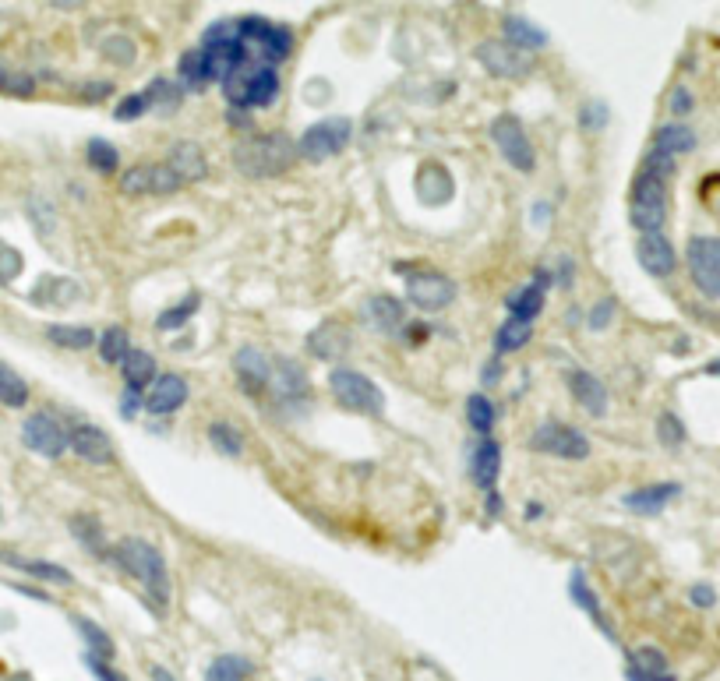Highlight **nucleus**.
<instances>
[{"instance_id": "1", "label": "nucleus", "mask_w": 720, "mask_h": 681, "mask_svg": "<svg viewBox=\"0 0 720 681\" xmlns=\"http://www.w3.org/2000/svg\"><path fill=\"white\" fill-rule=\"evenodd\" d=\"M678 163L675 156L650 149L643 156L636 180H632V198H629V219L639 233H660L668 223V188L675 177Z\"/></svg>"}, {"instance_id": "2", "label": "nucleus", "mask_w": 720, "mask_h": 681, "mask_svg": "<svg viewBox=\"0 0 720 681\" xmlns=\"http://www.w3.org/2000/svg\"><path fill=\"white\" fill-rule=\"evenodd\" d=\"M110 558L113 565H120L131 579H138V583L145 586V593L156 600L159 611L170 607L173 583H170V572H166L163 551H159L156 544H149L145 537H120L117 547L110 551Z\"/></svg>"}, {"instance_id": "3", "label": "nucleus", "mask_w": 720, "mask_h": 681, "mask_svg": "<svg viewBox=\"0 0 720 681\" xmlns=\"http://www.w3.org/2000/svg\"><path fill=\"white\" fill-rule=\"evenodd\" d=\"M297 142L279 131L272 135H258V138H244V142L233 149V163L240 173L248 177H279L297 163Z\"/></svg>"}, {"instance_id": "4", "label": "nucleus", "mask_w": 720, "mask_h": 681, "mask_svg": "<svg viewBox=\"0 0 720 681\" xmlns=\"http://www.w3.org/2000/svg\"><path fill=\"white\" fill-rule=\"evenodd\" d=\"M223 96L230 110H255L272 106L279 99V71L272 64H240L223 82Z\"/></svg>"}, {"instance_id": "5", "label": "nucleus", "mask_w": 720, "mask_h": 681, "mask_svg": "<svg viewBox=\"0 0 720 681\" xmlns=\"http://www.w3.org/2000/svg\"><path fill=\"white\" fill-rule=\"evenodd\" d=\"M240 46H244V64H283L293 53V36L290 29L269 22V18H240L237 22Z\"/></svg>"}, {"instance_id": "6", "label": "nucleus", "mask_w": 720, "mask_h": 681, "mask_svg": "<svg viewBox=\"0 0 720 681\" xmlns=\"http://www.w3.org/2000/svg\"><path fill=\"white\" fill-rule=\"evenodd\" d=\"M329 389L343 410L360 413V417H382L385 413V396L375 385V378L360 375L353 367H332L329 371Z\"/></svg>"}, {"instance_id": "7", "label": "nucleus", "mask_w": 720, "mask_h": 681, "mask_svg": "<svg viewBox=\"0 0 720 681\" xmlns=\"http://www.w3.org/2000/svg\"><path fill=\"white\" fill-rule=\"evenodd\" d=\"M350 142H353V120L325 117L297 138V152L308 159V163H325V159L339 156Z\"/></svg>"}, {"instance_id": "8", "label": "nucleus", "mask_w": 720, "mask_h": 681, "mask_svg": "<svg viewBox=\"0 0 720 681\" xmlns=\"http://www.w3.org/2000/svg\"><path fill=\"white\" fill-rule=\"evenodd\" d=\"M491 142L495 149L502 152V159L519 173H533L537 166V152L530 145V135H526L523 120L516 113H502V117L491 120Z\"/></svg>"}, {"instance_id": "9", "label": "nucleus", "mask_w": 720, "mask_h": 681, "mask_svg": "<svg viewBox=\"0 0 720 681\" xmlns=\"http://www.w3.org/2000/svg\"><path fill=\"white\" fill-rule=\"evenodd\" d=\"M459 286L452 276L435 269H420L413 276H406V304H413L424 315H435V311H445V307L456 300Z\"/></svg>"}, {"instance_id": "10", "label": "nucleus", "mask_w": 720, "mask_h": 681, "mask_svg": "<svg viewBox=\"0 0 720 681\" xmlns=\"http://www.w3.org/2000/svg\"><path fill=\"white\" fill-rule=\"evenodd\" d=\"M530 449L540 452V456H555V459L579 463V459L590 456V438H586L583 431H576L572 424L548 420V424H540L530 435Z\"/></svg>"}, {"instance_id": "11", "label": "nucleus", "mask_w": 720, "mask_h": 681, "mask_svg": "<svg viewBox=\"0 0 720 681\" xmlns=\"http://www.w3.org/2000/svg\"><path fill=\"white\" fill-rule=\"evenodd\" d=\"M685 262L696 290L706 300H720V237H692L685 247Z\"/></svg>"}, {"instance_id": "12", "label": "nucleus", "mask_w": 720, "mask_h": 681, "mask_svg": "<svg viewBox=\"0 0 720 681\" xmlns=\"http://www.w3.org/2000/svg\"><path fill=\"white\" fill-rule=\"evenodd\" d=\"M184 188V180L170 170L166 163H142L120 173V191L124 195H177Z\"/></svg>"}, {"instance_id": "13", "label": "nucleus", "mask_w": 720, "mask_h": 681, "mask_svg": "<svg viewBox=\"0 0 720 681\" xmlns=\"http://www.w3.org/2000/svg\"><path fill=\"white\" fill-rule=\"evenodd\" d=\"M477 60L480 68L495 78H505V82H516V78H526L533 68L530 53L516 50L512 43H502V39H488V43L477 46Z\"/></svg>"}, {"instance_id": "14", "label": "nucleus", "mask_w": 720, "mask_h": 681, "mask_svg": "<svg viewBox=\"0 0 720 681\" xmlns=\"http://www.w3.org/2000/svg\"><path fill=\"white\" fill-rule=\"evenodd\" d=\"M265 392H269V396L276 399L279 406H297V403H304V399H308L311 382H308V375H304V367H300L297 360L272 357L269 385H265Z\"/></svg>"}, {"instance_id": "15", "label": "nucleus", "mask_w": 720, "mask_h": 681, "mask_svg": "<svg viewBox=\"0 0 720 681\" xmlns=\"http://www.w3.org/2000/svg\"><path fill=\"white\" fill-rule=\"evenodd\" d=\"M22 442L29 452L43 459H60L68 452V431L50 417V413H32L22 424Z\"/></svg>"}, {"instance_id": "16", "label": "nucleus", "mask_w": 720, "mask_h": 681, "mask_svg": "<svg viewBox=\"0 0 720 681\" xmlns=\"http://www.w3.org/2000/svg\"><path fill=\"white\" fill-rule=\"evenodd\" d=\"M68 449L75 452L78 459L92 463V466H113V463H117V449H113V438L106 435L103 427L85 424V420L68 431Z\"/></svg>"}, {"instance_id": "17", "label": "nucleus", "mask_w": 720, "mask_h": 681, "mask_svg": "<svg viewBox=\"0 0 720 681\" xmlns=\"http://www.w3.org/2000/svg\"><path fill=\"white\" fill-rule=\"evenodd\" d=\"M636 262L650 272L653 279H668L678 269V255L675 244H671L664 233H639L636 240Z\"/></svg>"}, {"instance_id": "18", "label": "nucleus", "mask_w": 720, "mask_h": 681, "mask_svg": "<svg viewBox=\"0 0 720 681\" xmlns=\"http://www.w3.org/2000/svg\"><path fill=\"white\" fill-rule=\"evenodd\" d=\"M269 367H272V357H265L258 346H240V350L233 353V375H237L240 389L248 392V396H265Z\"/></svg>"}, {"instance_id": "19", "label": "nucleus", "mask_w": 720, "mask_h": 681, "mask_svg": "<svg viewBox=\"0 0 720 681\" xmlns=\"http://www.w3.org/2000/svg\"><path fill=\"white\" fill-rule=\"evenodd\" d=\"M548 269H537L533 272L530 283H523L519 290H512L509 297H505V311H509V318H523V322H533V318L544 311V300H548Z\"/></svg>"}, {"instance_id": "20", "label": "nucleus", "mask_w": 720, "mask_h": 681, "mask_svg": "<svg viewBox=\"0 0 720 681\" xmlns=\"http://www.w3.org/2000/svg\"><path fill=\"white\" fill-rule=\"evenodd\" d=\"M678 494H682V484H675V480H660V484H646V487L629 491L622 498V505L629 512H636V516H657V512H664L671 502H675Z\"/></svg>"}, {"instance_id": "21", "label": "nucleus", "mask_w": 720, "mask_h": 681, "mask_svg": "<svg viewBox=\"0 0 720 681\" xmlns=\"http://www.w3.org/2000/svg\"><path fill=\"white\" fill-rule=\"evenodd\" d=\"M188 403V382L180 375H159L156 382H152L149 396H145V410L152 413V417H170V413H177L180 406Z\"/></svg>"}, {"instance_id": "22", "label": "nucleus", "mask_w": 720, "mask_h": 681, "mask_svg": "<svg viewBox=\"0 0 720 681\" xmlns=\"http://www.w3.org/2000/svg\"><path fill=\"white\" fill-rule=\"evenodd\" d=\"M569 392L590 417H604V413H608V389H604V382H600L593 371H586V367H572L569 371Z\"/></svg>"}, {"instance_id": "23", "label": "nucleus", "mask_w": 720, "mask_h": 681, "mask_svg": "<svg viewBox=\"0 0 720 681\" xmlns=\"http://www.w3.org/2000/svg\"><path fill=\"white\" fill-rule=\"evenodd\" d=\"M569 597L576 600L579 611L590 614V622L597 625V629L604 632V636H608L611 643H618L615 625L608 622V614H604V607H600V600H597V593H593V586L586 583V572H583V569H572V576H569Z\"/></svg>"}, {"instance_id": "24", "label": "nucleus", "mask_w": 720, "mask_h": 681, "mask_svg": "<svg viewBox=\"0 0 720 681\" xmlns=\"http://www.w3.org/2000/svg\"><path fill=\"white\" fill-rule=\"evenodd\" d=\"M625 678L629 681H678L675 674H671L668 657H664L657 646H639L636 653H629Z\"/></svg>"}, {"instance_id": "25", "label": "nucleus", "mask_w": 720, "mask_h": 681, "mask_svg": "<svg viewBox=\"0 0 720 681\" xmlns=\"http://www.w3.org/2000/svg\"><path fill=\"white\" fill-rule=\"evenodd\" d=\"M166 166H170L184 184H198V180L209 177V159H205L198 142H177L170 149V156H166Z\"/></svg>"}, {"instance_id": "26", "label": "nucleus", "mask_w": 720, "mask_h": 681, "mask_svg": "<svg viewBox=\"0 0 720 681\" xmlns=\"http://www.w3.org/2000/svg\"><path fill=\"white\" fill-rule=\"evenodd\" d=\"M498 473H502V445L484 438L470 456V477L480 491H495Z\"/></svg>"}, {"instance_id": "27", "label": "nucleus", "mask_w": 720, "mask_h": 681, "mask_svg": "<svg viewBox=\"0 0 720 681\" xmlns=\"http://www.w3.org/2000/svg\"><path fill=\"white\" fill-rule=\"evenodd\" d=\"M82 297V286L68 276H46L39 279V286L32 290V304L39 307H71Z\"/></svg>"}, {"instance_id": "28", "label": "nucleus", "mask_w": 720, "mask_h": 681, "mask_svg": "<svg viewBox=\"0 0 720 681\" xmlns=\"http://www.w3.org/2000/svg\"><path fill=\"white\" fill-rule=\"evenodd\" d=\"M502 32H505V43H512L516 50L533 53V50H544L548 46V32L533 25L530 18H519V15H505L502 18Z\"/></svg>"}, {"instance_id": "29", "label": "nucleus", "mask_w": 720, "mask_h": 681, "mask_svg": "<svg viewBox=\"0 0 720 681\" xmlns=\"http://www.w3.org/2000/svg\"><path fill=\"white\" fill-rule=\"evenodd\" d=\"M650 149L664 152V156H685V152L696 149V131L689 128V124H678V120H671V124H660L657 131H653V145Z\"/></svg>"}, {"instance_id": "30", "label": "nucleus", "mask_w": 720, "mask_h": 681, "mask_svg": "<svg viewBox=\"0 0 720 681\" xmlns=\"http://www.w3.org/2000/svg\"><path fill=\"white\" fill-rule=\"evenodd\" d=\"M368 318L375 322V329L378 332H396V329H403L406 325V304L403 300H396V297H385V293H378V297H371L368 300Z\"/></svg>"}, {"instance_id": "31", "label": "nucleus", "mask_w": 720, "mask_h": 681, "mask_svg": "<svg viewBox=\"0 0 720 681\" xmlns=\"http://www.w3.org/2000/svg\"><path fill=\"white\" fill-rule=\"evenodd\" d=\"M417 195L424 198L428 205H442L452 198V177L449 170H442V166L428 163L424 170L417 173Z\"/></svg>"}, {"instance_id": "32", "label": "nucleus", "mask_w": 720, "mask_h": 681, "mask_svg": "<svg viewBox=\"0 0 720 681\" xmlns=\"http://www.w3.org/2000/svg\"><path fill=\"white\" fill-rule=\"evenodd\" d=\"M308 350L315 353L318 360H339L350 350V336H346L339 325H318L308 336Z\"/></svg>"}, {"instance_id": "33", "label": "nucleus", "mask_w": 720, "mask_h": 681, "mask_svg": "<svg viewBox=\"0 0 720 681\" xmlns=\"http://www.w3.org/2000/svg\"><path fill=\"white\" fill-rule=\"evenodd\" d=\"M120 375H124V382H128V389L142 392L149 389L152 382H156V360H152L149 350H131L128 357H124V364H120Z\"/></svg>"}, {"instance_id": "34", "label": "nucleus", "mask_w": 720, "mask_h": 681, "mask_svg": "<svg viewBox=\"0 0 720 681\" xmlns=\"http://www.w3.org/2000/svg\"><path fill=\"white\" fill-rule=\"evenodd\" d=\"M530 339H533V322H523V318H509V322H502V329L495 332V353H498V357H505V353H516V350H523Z\"/></svg>"}, {"instance_id": "35", "label": "nucleus", "mask_w": 720, "mask_h": 681, "mask_svg": "<svg viewBox=\"0 0 720 681\" xmlns=\"http://www.w3.org/2000/svg\"><path fill=\"white\" fill-rule=\"evenodd\" d=\"M0 562L4 565H15V569H22V572H29V576H36V579H46V583H60V586H68L71 583V572L64 569V565H53V562H29V558H18V554H0Z\"/></svg>"}, {"instance_id": "36", "label": "nucleus", "mask_w": 720, "mask_h": 681, "mask_svg": "<svg viewBox=\"0 0 720 681\" xmlns=\"http://www.w3.org/2000/svg\"><path fill=\"white\" fill-rule=\"evenodd\" d=\"M0 403L8 406V410H22L29 403V382L11 364H4V360H0Z\"/></svg>"}, {"instance_id": "37", "label": "nucleus", "mask_w": 720, "mask_h": 681, "mask_svg": "<svg viewBox=\"0 0 720 681\" xmlns=\"http://www.w3.org/2000/svg\"><path fill=\"white\" fill-rule=\"evenodd\" d=\"M46 339L64 346V350H89V346H96L99 336L89 325H46Z\"/></svg>"}, {"instance_id": "38", "label": "nucleus", "mask_w": 720, "mask_h": 681, "mask_svg": "<svg viewBox=\"0 0 720 681\" xmlns=\"http://www.w3.org/2000/svg\"><path fill=\"white\" fill-rule=\"evenodd\" d=\"M177 75H180V89H184V92H198V89H205V85H209V68H205V57H202V50H198V46L180 57Z\"/></svg>"}, {"instance_id": "39", "label": "nucleus", "mask_w": 720, "mask_h": 681, "mask_svg": "<svg viewBox=\"0 0 720 681\" xmlns=\"http://www.w3.org/2000/svg\"><path fill=\"white\" fill-rule=\"evenodd\" d=\"M75 629L82 632V639H85V653H92V657H103V660H113L117 646H113V639L106 636V629H99L92 618H82V614H75Z\"/></svg>"}, {"instance_id": "40", "label": "nucleus", "mask_w": 720, "mask_h": 681, "mask_svg": "<svg viewBox=\"0 0 720 681\" xmlns=\"http://www.w3.org/2000/svg\"><path fill=\"white\" fill-rule=\"evenodd\" d=\"M466 420H470L473 435H491V431H495V420H498L495 403H491L484 392H473V396L466 399Z\"/></svg>"}, {"instance_id": "41", "label": "nucleus", "mask_w": 720, "mask_h": 681, "mask_svg": "<svg viewBox=\"0 0 720 681\" xmlns=\"http://www.w3.org/2000/svg\"><path fill=\"white\" fill-rule=\"evenodd\" d=\"M251 674V660L237 653H223L205 667V681H244Z\"/></svg>"}, {"instance_id": "42", "label": "nucleus", "mask_w": 720, "mask_h": 681, "mask_svg": "<svg viewBox=\"0 0 720 681\" xmlns=\"http://www.w3.org/2000/svg\"><path fill=\"white\" fill-rule=\"evenodd\" d=\"M96 343H99V357H103L106 364H124V357L131 353V339H128V332L120 329V325L103 329Z\"/></svg>"}, {"instance_id": "43", "label": "nucleus", "mask_w": 720, "mask_h": 681, "mask_svg": "<svg viewBox=\"0 0 720 681\" xmlns=\"http://www.w3.org/2000/svg\"><path fill=\"white\" fill-rule=\"evenodd\" d=\"M209 442L230 459L244 456V435H240L230 420H216V424H209Z\"/></svg>"}, {"instance_id": "44", "label": "nucleus", "mask_w": 720, "mask_h": 681, "mask_svg": "<svg viewBox=\"0 0 720 681\" xmlns=\"http://www.w3.org/2000/svg\"><path fill=\"white\" fill-rule=\"evenodd\" d=\"M85 159H89V166L96 173H117L120 166V152L117 145H110L106 138H89V145H85Z\"/></svg>"}, {"instance_id": "45", "label": "nucleus", "mask_w": 720, "mask_h": 681, "mask_svg": "<svg viewBox=\"0 0 720 681\" xmlns=\"http://www.w3.org/2000/svg\"><path fill=\"white\" fill-rule=\"evenodd\" d=\"M198 307H202V297H198V293H188L177 307H170V311H163V315L156 318V329L173 332V329H180V325H188L191 318L198 315Z\"/></svg>"}, {"instance_id": "46", "label": "nucleus", "mask_w": 720, "mask_h": 681, "mask_svg": "<svg viewBox=\"0 0 720 681\" xmlns=\"http://www.w3.org/2000/svg\"><path fill=\"white\" fill-rule=\"evenodd\" d=\"M657 442L664 445V449H678V445L685 442V424L678 413H660L657 417Z\"/></svg>"}, {"instance_id": "47", "label": "nucleus", "mask_w": 720, "mask_h": 681, "mask_svg": "<svg viewBox=\"0 0 720 681\" xmlns=\"http://www.w3.org/2000/svg\"><path fill=\"white\" fill-rule=\"evenodd\" d=\"M71 526H75V537L82 540V544L89 547V551L106 554L103 530H99V519H96V516H75V519H71Z\"/></svg>"}, {"instance_id": "48", "label": "nucleus", "mask_w": 720, "mask_h": 681, "mask_svg": "<svg viewBox=\"0 0 720 681\" xmlns=\"http://www.w3.org/2000/svg\"><path fill=\"white\" fill-rule=\"evenodd\" d=\"M149 99H152V106H180V99H184V89L180 85H173L170 78H152V85L149 89Z\"/></svg>"}, {"instance_id": "49", "label": "nucleus", "mask_w": 720, "mask_h": 681, "mask_svg": "<svg viewBox=\"0 0 720 681\" xmlns=\"http://www.w3.org/2000/svg\"><path fill=\"white\" fill-rule=\"evenodd\" d=\"M152 110V99H149V92H135V96H124L120 99V106L113 110V117L117 120H138V117H145V113Z\"/></svg>"}, {"instance_id": "50", "label": "nucleus", "mask_w": 720, "mask_h": 681, "mask_svg": "<svg viewBox=\"0 0 720 681\" xmlns=\"http://www.w3.org/2000/svg\"><path fill=\"white\" fill-rule=\"evenodd\" d=\"M0 92H8V96H18V99H29L32 92H36V78L15 75V71L0 68Z\"/></svg>"}, {"instance_id": "51", "label": "nucleus", "mask_w": 720, "mask_h": 681, "mask_svg": "<svg viewBox=\"0 0 720 681\" xmlns=\"http://www.w3.org/2000/svg\"><path fill=\"white\" fill-rule=\"evenodd\" d=\"M22 269H25V258L18 255L15 247L0 244V286L15 283V279L22 276Z\"/></svg>"}, {"instance_id": "52", "label": "nucleus", "mask_w": 720, "mask_h": 681, "mask_svg": "<svg viewBox=\"0 0 720 681\" xmlns=\"http://www.w3.org/2000/svg\"><path fill=\"white\" fill-rule=\"evenodd\" d=\"M615 307H618L615 300H611V297H604V300H600V304L590 311V318H586V325H590L593 332H604V329H608V325H611V318H615Z\"/></svg>"}, {"instance_id": "53", "label": "nucleus", "mask_w": 720, "mask_h": 681, "mask_svg": "<svg viewBox=\"0 0 720 681\" xmlns=\"http://www.w3.org/2000/svg\"><path fill=\"white\" fill-rule=\"evenodd\" d=\"M85 667H89L92 678H96V681H128V678H124V674L117 671V667L110 664V660L92 657V653H85Z\"/></svg>"}, {"instance_id": "54", "label": "nucleus", "mask_w": 720, "mask_h": 681, "mask_svg": "<svg viewBox=\"0 0 720 681\" xmlns=\"http://www.w3.org/2000/svg\"><path fill=\"white\" fill-rule=\"evenodd\" d=\"M692 106H696L692 92L685 89V85H675V89H671V96H668V110H671V117H689Z\"/></svg>"}, {"instance_id": "55", "label": "nucleus", "mask_w": 720, "mask_h": 681, "mask_svg": "<svg viewBox=\"0 0 720 681\" xmlns=\"http://www.w3.org/2000/svg\"><path fill=\"white\" fill-rule=\"evenodd\" d=\"M579 124H583V128H604V124H608V106L604 103H586L583 110H579Z\"/></svg>"}, {"instance_id": "56", "label": "nucleus", "mask_w": 720, "mask_h": 681, "mask_svg": "<svg viewBox=\"0 0 720 681\" xmlns=\"http://www.w3.org/2000/svg\"><path fill=\"white\" fill-rule=\"evenodd\" d=\"M689 600H692L696 607H713V604H717V593H713L710 583H696V586L689 590Z\"/></svg>"}, {"instance_id": "57", "label": "nucleus", "mask_w": 720, "mask_h": 681, "mask_svg": "<svg viewBox=\"0 0 720 681\" xmlns=\"http://www.w3.org/2000/svg\"><path fill=\"white\" fill-rule=\"evenodd\" d=\"M110 92H113L110 82H89V85H82V89H78V96L89 99V103H99V99H106Z\"/></svg>"}, {"instance_id": "58", "label": "nucleus", "mask_w": 720, "mask_h": 681, "mask_svg": "<svg viewBox=\"0 0 720 681\" xmlns=\"http://www.w3.org/2000/svg\"><path fill=\"white\" fill-rule=\"evenodd\" d=\"M142 410V396H138L135 389H124V396H120V417H135V413Z\"/></svg>"}, {"instance_id": "59", "label": "nucleus", "mask_w": 720, "mask_h": 681, "mask_svg": "<svg viewBox=\"0 0 720 681\" xmlns=\"http://www.w3.org/2000/svg\"><path fill=\"white\" fill-rule=\"evenodd\" d=\"M149 678H152V681H177L170 671H166L163 664H152V667H149Z\"/></svg>"}, {"instance_id": "60", "label": "nucleus", "mask_w": 720, "mask_h": 681, "mask_svg": "<svg viewBox=\"0 0 720 681\" xmlns=\"http://www.w3.org/2000/svg\"><path fill=\"white\" fill-rule=\"evenodd\" d=\"M488 512H491V516H498V512H502V498H498V491H488Z\"/></svg>"}, {"instance_id": "61", "label": "nucleus", "mask_w": 720, "mask_h": 681, "mask_svg": "<svg viewBox=\"0 0 720 681\" xmlns=\"http://www.w3.org/2000/svg\"><path fill=\"white\" fill-rule=\"evenodd\" d=\"M706 375H717L720 378V360H710V364H706Z\"/></svg>"}, {"instance_id": "62", "label": "nucleus", "mask_w": 720, "mask_h": 681, "mask_svg": "<svg viewBox=\"0 0 720 681\" xmlns=\"http://www.w3.org/2000/svg\"><path fill=\"white\" fill-rule=\"evenodd\" d=\"M53 4H57V8H75V4H71V0H53Z\"/></svg>"}, {"instance_id": "63", "label": "nucleus", "mask_w": 720, "mask_h": 681, "mask_svg": "<svg viewBox=\"0 0 720 681\" xmlns=\"http://www.w3.org/2000/svg\"><path fill=\"white\" fill-rule=\"evenodd\" d=\"M315 681H322V678H315Z\"/></svg>"}]
</instances>
